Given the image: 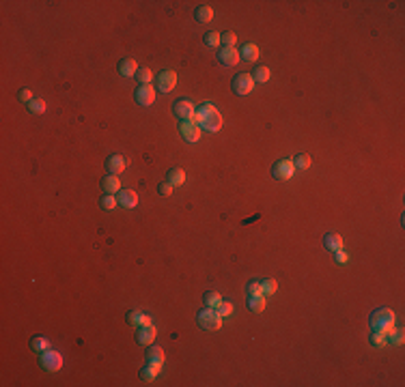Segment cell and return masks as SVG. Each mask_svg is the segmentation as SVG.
<instances>
[{"instance_id":"obj_38","label":"cell","mask_w":405,"mask_h":387,"mask_svg":"<svg viewBox=\"0 0 405 387\" xmlns=\"http://www.w3.org/2000/svg\"><path fill=\"white\" fill-rule=\"evenodd\" d=\"M18 99H20V101H24V103H30V101H32V91L28 89V86L20 89V91H18Z\"/></svg>"},{"instance_id":"obj_33","label":"cell","mask_w":405,"mask_h":387,"mask_svg":"<svg viewBox=\"0 0 405 387\" xmlns=\"http://www.w3.org/2000/svg\"><path fill=\"white\" fill-rule=\"evenodd\" d=\"M293 166L300 168V170H306V168L310 166V155H306V153L295 155V157H293Z\"/></svg>"},{"instance_id":"obj_17","label":"cell","mask_w":405,"mask_h":387,"mask_svg":"<svg viewBox=\"0 0 405 387\" xmlns=\"http://www.w3.org/2000/svg\"><path fill=\"white\" fill-rule=\"evenodd\" d=\"M323 248L330 250V252H336V250H343V237L336 232H328L323 237Z\"/></svg>"},{"instance_id":"obj_5","label":"cell","mask_w":405,"mask_h":387,"mask_svg":"<svg viewBox=\"0 0 405 387\" xmlns=\"http://www.w3.org/2000/svg\"><path fill=\"white\" fill-rule=\"evenodd\" d=\"M172 112H175V116L179 118V121H194L196 108H194V103L190 99L181 97V99H177L175 103H172Z\"/></svg>"},{"instance_id":"obj_15","label":"cell","mask_w":405,"mask_h":387,"mask_svg":"<svg viewBox=\"0 0 405 387\" xmlns=\"http://www.w3.org/2000/svg\"><path fill=\"white\" fill-rule=\"evenodd\" d=\"M101 189H104V194L117 196V192L121 189V181H119L117 174H108V177L101 179Z\"/></svg>"},{"instance_id":"obj_36","label":"cell","mask_w":405,"mask_h":387,"mask_svg":"<svg viewBox=\"0 0 405 387\" xmlns=\"http://www.w3.org/2000/svg\"><path fill=\"white\" fill-rule=\"evenodd\" d=\"M261 293V282H255V280H250L246 284V295L248 297H252V295H259Z\"/></svg>"},{"instance_id":"obj_40","label":"cell","mask_w":405,"mask_h":387,"mask_svg":"<svg viewBox=\"0 0 405 387\" xmlns=\"http://www.w3.org/2000/svg\"><path fill=\"white\" fill-rule=\"evenodd\" d=\"M158 194H160V196H170V194H172V185H170L168 181L160 183V185H158Z\"/></svg>"},{"instance_id":"obj_39","label":"cell","mask_w":405,"mask_h":387,"mask_svg":"<svg viewBox=\"0 0 405 387\" xmlns=\"http://www.w3.org/2000/svg\"><path fill=\"white\" fill-rule=\"evenodd\" d=\"M205 43H207V46H220V32H207V35H205Z\"/></svg>"},{"instance_id":"obj_27","label":"cell","mask_w":405,"mask_h":387,"mask_svg":"<svg viewBox=\"0 0 405 387\" xmlns=\"http://www.w3.org/2000/svg\"><path fill=\"white\" fill-rule=\"evenodd\" d=\"M278 291V284L274 277H265V280H261V293L263 295H274V293Z\"/></svg>"},{"instance_id":"obj_3","label":"cell","mask_w":405,"mask_h":387,"mask_svg":"<svg viewBox=\"0 0 405 387\" xmlns=\"http://www.w3.org/2000/svg\"><path fill=\"white\" fill-rule=\"evenodd\" d=\"M196 323L203 327L205 331H218L222 327V316L218 314L215 308H203L196 314Z\"/></svg>"},{"instance_id":"obj_2","label":"cell","mask_w":405,"mask_h":387,"mask_svg":"<svg viewBox=\"0 0 405 387\" xmlns=\"http://www.w3.org/2000/svg\"><path fill=\"white\" fill-rule=\"evenodd\" d=\"M395 320H397L395 312L388 310V308H380V310H375V312H371V316H369L371 329H373V331H381V334H388V331L395 327Z\"/></svg>"},{"instance_id":"obj_22","label":"cell","mask_w":405,"mask_h":387,"mask_svg":"<svg viewBox=\"0 0 405 387\" xmlns=\"http://www.w3.org/2000/svg\"><path fill=\"white\" fill-rule=\"evenodd\" d=\"M194 18H196V22H201V24H207V22L214 20V9L209 4H201V7H196V11H194Z\"/></svg>"},{"instance_id":"obj_16","label":"cell","mask_w":405,"mask_h":387,"mask_svg":"<svg viewBox=\"0 0 405 387\" xmlns=\"http://www.w3.org/2000/svg\"><path fill=\"white\" fill-rule=\"evenodd\" d=\"M144 357H147V364H151V366H162V364H164V351H162L160 346H151L149 344Z\"/></svg>"},{"instance_id":"obj_10","label":"cell","mask_w":405,"mask_h":387,"mask_svg":"<svg viewBox=\"0 0 405 387\" xmlns=\"http://www.w3.org/2000/svg\"><path fill=\"white\" fill-rule=\"evenodd\" d=\"M115 198H117V205L123 206V209H134L138 205V194L134 189H119Z\"/></svg>"},{"instance_id":"obj_9","label":"cell","mask_w":405,"mask_h":387,"mask_svg":"<svg viewBox=\"0 0 405 387\" xmlns=\"http://www.w3.org/2000/svg\"><path fill=\"white\" fill-rule=\"evenodd\" d=\"M233 92L235 95H248V92L252 91V86H255V82H252L250 73H237L233 78Z\"/></svg>"},{"instance_id":"obj_1","label":"cell","mask_w":405,"mask_h":387,"mask_svg":"<svg viewBox=\"0 0 405 387\" xmlns=\"http://www.w3.org/2000/svg\"><path fill=\"white\" fill-rule=\"evenodd\" d=\"M194 121L198 123V127H203L205 132H209V134L220 132V129H222V123H224L222 121V114L215 110V106L212 101H207V103H203V106L196 108Z\"/></svg>"},{"instance_id":"obj_34","label":"cell","mask_w":405,"mask_h":387,"mask_svg":"<svg viewBox=\"0 0 405 387\" xmlns=\"http://www.w3.org/2000/svg\"><path fill=\"white\" fill-rule=\"evenodd\" d=\"M386 336H388V340H390L392 344H397V346L403 344V329H395V327H392Z\"/></svg>"},{"instance_id":"obj_7","label":"cell","mask_w":405,"mask_h":387,"mask_svg":"<svg viewBox=\"0 0 405 387\" xmlns=\"http://www.w3.org/2000/svg\"><path fill=\"white\" fill-rule=\"evenodd\" d=\"M179 134L186 142H196L201 136V127L196 121H179Z\"/></svg>"},{"instance_id":"obj_28","label":"cell","mask_w":405,"mask_h":387,"mask_svg":"<svg viewBox=\"0 0 405 387\" xmlns=\"http://www.w3.org/2000/svg\"><path fill=\"white\" fill-rule=\"evenodd\" d=\"M205 306L207 308H218V303L222 301V295L220 293H215V291H209V293H205Z\"/></svg>"},{"instance_id":"obj_24","label":"cell","mask_w":405,"mask_h":387,"mask_svg":"<svg viewBox=\"0 0 405 387\" xmlns=\"http://www.w3.org/2000/svg\"><path fill=\"white\" fill-rule=\"evenodd\" d=\"M250 78H252V82H257V84H265L269 80V69L259 65V67H255V71L250 73Z\"/></svg>"},{"instance_id":"obj_4","label":"cell","mask_w":405,"mask_h":387,"mask_svg":"<svg viewBox=\"0 0 405 387\" xmlns=\"http://www.w3.org/2000/svg\"><path fill=\"white\" fill-rule=\"evenodd\" d=\"M39 366L43 370H48V372H56V370H61V366H63V355L58 351L48 348V351L39 353Z\"/></svg>"},{"instance_id":"obj_6","label":"cell","mask_w":405,"mask_h":387,"mask_svg":"<svg viewBox=\"0 0 405 387\" xmlns=\"http://www.w3.org/2000/svg\"><path fill=\"white\" fill-rule=\"evenodd\" d=\"M295 172V166H293V159H278L276 163L272 166V177L276 181H289Z\"/></svg>"},{"instance_id":"obj_23","label":"cell","mask_w":405,"mask_h":387,"mask_svg":"<svg viewBox=\"0 0 405 387\" xmlns=\"http://www.w3.org/2000/svg\"><path fill=\"white\" fill-rule=\"evenodd\" d=\"M246 306H248V310H250V312H263V310H265V297H263V293L248 297Z\"/></svg>"},{"instance_id":"obj_31","label":"cell","mask_w":405,"mask_h":387,"mask_svg":"<svg viewBox=\"0 0 405 387\" xmlns=\"http://www.w3.org/2000/svg\"><path fill=\"white\" fill-rule=\"evenodd\" d=\"M99 206L104 211H112L117 206V198L112 194H104V196H101V200H99Z\"/></svg>"},{"instance_id":"obj_11","label":"cell","mask_w":405,"mask_h":387,"mask_svg":"<svg viewBox=\"0 0 405 387\" xmlns=\"http://www.w3.org/2000/svg\"><path fill=\"white\" fill-rule=\"evenodd\" d=\"M175 84H177V73H175V71L166 69V71L158 73V91H162V92H170L172 89H175Z\"/></svg>"},{"instance_id":"obj_18","label":"cell","mask_w":405,"mask_h":387,"mask_svg":"<svg viewBox=\"0 0 405 387\" xmlns=\"http://www.w3.org/2000/svg\"><path fill=\"white\" fill-rule=\"evenodd\" d=\"M127 323L132 325V327H144V325H153L151 323V319L147 314H143V312H136V310H132V312H127Z\"/></svg>"},{"instance_id":"obj_30","label":"cell","mask_w":405,"mask_h":387,"mask_svg":"<svg viewBox=\"0 0 405 387\" xmlns=\"http://www.w3.org/2000/svg\"><path fill=\"white\" fill-rule=\"evenodd\" d=\"M26 106H28L26 110H28L30 114H43L46 112V101L43 99H32L30 103H26Z\"/></svg>"},{"instance_id":"obj_37","label":"cell","mask_w":405,"mask_h":387,"mask_svg":"<svg viewBox=\"0 0 405 387\" xmlns=\"http://www.w3.org/2000/svg\"><path fill=\"white\" fill-rule=\"evenodd\" d=\"M215 310H218V314L222 316V319H224V316H231V314H233V306H231L229 301H220Z\"/></svg>"},{"instance_id":"obj_13","label":"cell","mask_w":405,"mask_h":387,"mask_svg":"<svg viewBox=\"0 0 405 387\" xmlns=\"http://www.w3.org/2000/svg\"><path fill=\"white\" fill-rule=\"evenodd\" d=\"M106 170L108 174H121L123 170H125V157H121V155H110L106 159Z\"/></svg>"},{"instance_id":"obj_8","label":"cell","mask_w":405,"mask_h":387,"mask_svg":"<svg viewBox=\"0 0 405 387\" xmlns=\"http://www.w3.org/2000/svg\"><path fill=\"white\" fill-rule=\"evenodd\" d=\"M134 99L138 106H151V103H155V89L151 84H140L134 92Z\"/></svg>"},{"instance_id":"obj_19","label":"cell","mask_w":405,"mask_h":387,"mask_svg":"<svg viewBox=\"0 0 405 387\" xmlns=\"http://www.w3.org/2000/svg\"><path fill=\"white\" fill-rule=\"evenodd\" d=\"M136 71H138V65L134 58H121V61H119V73L121 75L129 78V75H136Z\"/></svg>"},{"instance_id":"obj_41","label":"cell","mask_w":405,"mask_h":387,"mask_svg":"<svg viewBox=\"0 0 405 387\" xmlns=\"http://www.w3.org/2000/svg\"><path fill=\"white\" fill-rule=\"evenodd\" d=\"M334 260H336L338 265H345L349 260V256H347V252H345V250H336V252H334Z\"/></svg>"},{"instance_id":"obj_20","label":"cell","mask_w":405,"mask_h":387,"mask_svg":"<svg viewBox=\"0 0 405 387\" xmlns=\"http://www.w3.org/2000/svg\"><path fill=\"white\" fill-rule=\"evenodd\" d=\"M166 181H168L172 187H179V185L186 183V172H183L181 168H170V170L166 172Z\"/></svg>"},{"instance_id":"obj_12","label":"cell","mask_w":405,"mask_h":387,"mask_svg":"<svg viewBox=\"0 0 405 387\" xmlns=\"http://www.w3.org/2000/svg\"><path fill=\"white\" fill-rule=\"evenodd\" d=\"M155 336H158V329H155L153 325H144V327H138L136 329V342L143 346H149L151 342L155 340Z\"/></svg>"},{"instance_id":"obj_29","label":"cell","mask_w":405,"mask_h":387,"mask_svg":"<svg viewBox=\"0 0 405 387\" xmlns=\"http://www.w3.org/2000/svg\"><path fill=\"white\" fill-rule=\"evenodd\" d=\"M140 84H151V78H153V73H151V69H147V67H138V71H136V75H134Z\"/></svg>"},{"instance_id":"obj_32","label":"cell","mask_w":405,"mask_h":387,"mask_svg":"<svg viewBox=\"0 0 405 387\" xmlns=\"http://www.w3.org/2000/svg\"><path fill=\"white\" fill-rule=\"evenodd\" d=\"M235 41H237L235 32H231V30L220 32V46H224V47H233V46H235Z\"/></svg>"},{"instance_id":"obj_25","label":"cell","mask_w":405,"mask_h":387,"mask_svg":"<svg viewBox=\"0 0 405 387\" xmlns=\"http://www.w3.org/2000/svg\"><path fill=\"white\" fill-rule=\"evenodd\" d=\"M160 370H162V366H151V364H149L147 368L140 370V381H144V383H151V381L158 377Z\"/></svg>"},{"instance_id":"obj_21","label":"cell","mask_w":405,"mask_h":387,"mask_svg":"<svg viewBox=\"0 0 405 387\" xmlns=\"http://www.w3.org/2000/svg\"><path fill=\"white\" fill-rule=\"evenodd\" d=\"M239 58H244V61H248V63H255L259 58V47L255 46V43H244L241 50H239Z\"/></svg>"},{"instance_id":"obj_14","label":"cell","mask_w":405,"mask_h":387,"mask_svg":"<svg viewBox=\"0 0 405 387\" xmlns=\"http://www.w3.org/2000/svg\"><path fill=\"white\" fill-rule=\"evenodd\" d=\"M218 61L224 65V67H233L239 61V52L235 50V47H222L218 54Z\"/></svg>"},{"instance_id":"obj_26","label":"cell","mask_w":405,"mask_h":387,"mask_svg":"<svg viewBox=\"0 0 405 387\" xmlns=\"http://www.w3.org/2000/svg\"><path fill=\"white\" fill-rule=\"evenodd\" d=\"M30 348L32 351H37V353H43V351L50 348V342H48V338H43V336H35L30 340Z\"/></svg>"},{"instance_id":"obj_35","label":"cell","mask_w":405,"mask_h":387,"mask_svg":"<svg viewBox=\"0 0 405 387\" xmlns=\"http://www.w3.org/2000/svg\"><path fill=\"white\" fill-rule=\"evenodd\" d=\"M369 342L373 346H384L386 342H388V338H386V334H381V331H373L371 334V338H369Z\"/></svg>"}]
</instances>
